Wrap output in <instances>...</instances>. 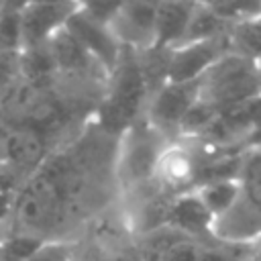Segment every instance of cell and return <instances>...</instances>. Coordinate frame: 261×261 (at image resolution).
Instances as JSON below:
<instances>
[{"instance_id":"13","label":"cell","mask_w":261,"mask_h":261,"mask_svg":"<svg viewBox=\"0 0 261 261\" xmlns=\"http://www.w3.org/2000/svg\"><path fill=\"white\" fill-rule=\"evenodd\" d=\"M228 47H230V53L259 61L261 59V14L232 24L228 29Z\"/></svg>"},{"instance_id":"2","label":"cell","mask_w":261,"mask_h":261,"mask_svg":"<svg viewBox=\"0 0 261 261\" xmlns=\"http://www.w3.org/2000/svg\"><path fill=\"white\" fill-rule=\"evenodd\" d=\"M169 141L157 133L145 116L118 135L114 151V184L128 194L153 181L161 151Z\"/></svg>"},{"instance_id":"11","label":"cell","mask_w":261,"mask_h":261,"mask_svg":"<svg viewBox=\"0 0 261 261\" xmlns=\"http://www.w3.org/2000/svg\"><path fill=\"white\" fill-rule=\"evenodd\" d=\"M196 2H157L155 16V49L171 51L186 35Z\"/></svg>"},{"instance_id":"10","label":"cell","mask_w":261,"mask_h":261,"mask_svg":"<svg viewBox=\"0 0 261 261\" xmlns=\"http://www.w3.org/2000/svg\"><path fill=\"white\" fill-rule=\"evenodd\" d=\"M167 226L177 230L179 234L188 237V239H202V237H210V228H212V216L208 214V210L202 206V202L198 200V196L192 192L179 194L173 198L171 208H169V218H167Z\"/></svg>"},{"instance_id":"3","label":"cell","mask_w":261,"mask_h":261,"mask_svg":"<svg viewBox=\"0 0 261 261\" xmlns=\"http://www.w3.org/2000/svg\"><path fill=\"white\" fill-rule=\"evenodd\" d=\"M200 98L216 110H226L237 104L261 98L257 63L237 53L222 55L200 80Z\"/></svg>"},{"instance_id":"1","label":"cell","mask_w":261,"mask_h":261,"mask_svg":"<svg viewBox=\"0 0 261 261\" xmlns=\"http://www.w3.org/2000/svg\"><path fill=\"white\" fill-rule=\"evenodd\" d=\"M241 194L230 212L216 218L210 237L226 245L261 243V143L251 147L239 171Z\"/></svg>"},{"instance_id":"17","label":"cell","mask_w":261,"mask_h":261,"mask_svg":"<svg viewBox=\"0 0 261 261\" xmlns=\"http://www.w3.org/2000/svg\"><path fill=\"white\" fill-rule=\"evenodd\" d=\"M0 8H2V6H0Z\"/></svg>"},{"instance_id":"8","label":"cell","mask_w":261,"mask_h":261,"mask_svg":"<svg viewBox=\"0 0 261 261\" xmlns=\"http://www.w3.org/2000/svg\"><path fill=\"white\" fill-rule=\"evenodd\" d=\"M80 6L77 2H33L20 6V49L47 45L53 35L67 27Z\"/></svg>"},{"instance_id":"16","label":"cell","mask_w":261,"mask_h":261,"mask_svg":"<svg viewBox=\"0 0 261 261\" xmlns=\"http://www.w3.org/2000/svg\"><path fill=\"white\" fill-rule=\"evenodd\" d=\"M257 63V73H259V84H261V59L259 61H255Z\"/></svg>"},{"instance_id":"7","label":"cell","mask_w":261,"mask_h":261,"mask_svg":"<svg viewBox=\"0 0 261 261\" xmlns=\"http://www.w3.org/2000/svg\"><path fill=\"white\" fill-rule=\"evenodd\" d=\"M155 16L157 2L116 4L108 18V29L122 49L145 53L155 49Z\"/></svg>"},{"instance_id":"12","label":"cell","mask_w":261,"mask_h":261,"mask_svg":"<svg viewBox=\"0 0 261 261\" xmlns=\"http://www.w3.org/2000/svg\"><path fill=\"white\" fill-rule=\"evenodd\" d=\"M194 194L202 202V206L212 216V222L226 212L232 210V206L239 200L241 184L239 177H226V179H208L194 188Z\"/></svg>"},{"instance_id":"15","label":"cell","mask_w":261,"mask_h":261,"mask_svg":"<svg viewBox=\"0 0 261 261\" xmlns=\"http://www.w3.org/2000/svg\"><path fill=\"white\" fill-rule=\"evenodd\" d=\"M6 167V157H4V145H2V135H0V171Z\"/></svg>"},{"instance_id":"5","label":"cell","mask_w":261,"mask_h":261,"mask_svg":"<svg viewBox=\"0 0 261 261\" xmlns=\"http://www.w3.org/2000/svg\"><path fill=\"white\" fill-rule=\"evenodd\" d=\"M198 96H200L198 82H186V84L165 82L149 98L143 116L167 141H175L179 124L188 114V110L198 100Z\"/></svg>"},{"instance_id":"6","label":"cell","mask_w":261,"mask_h":261,"mask_svg":"<svg viewBox=\"0 0 261 261\" xmlns=\"http://www.w3.org/2000/svg\"><path fill=\"white\" fill-rule=\"evenodd\" d=\"M202 157L192 141H169L159 155L153 181L171 196L192 192L198 186Z\"/></svg>"},{"instance_id":"4","label":"cell","mask_w":261,"mask_h":261,"mask_svg":"<svg viewBox=\"0 0 261 261\" xmlns=\"http://www.w3.org/2000/svg\"><path fill=\"white\" fill-rule=\"evenodd\" d=\"M114 6L112 4H106V6L82 4L80 10L69 18L65 27L106 75L114 71L122 55V47L118 45V41L108 29V18Z\"/></svg>"},{"instance_id":"14","label":"cell","mask_w":261,"mask_h":261,"mask_svg":"<svg viewBox=\"0 0 261 261\" xmlns=\"http://www.w3.org/2000/svg\"><path fill=\"white\" fill-rule=\"evenodd\" d=\"M24 261H73V259H71V249L63 241H45Z\"/></svg>"},{"instance_id":"9","label":"cell","mask_w":261,"mask_h":261,"mask_svg":"<svg viewBox=\"0 0 261 261\" xmlns=\"http://www.w3.org/2000/svg\"><path fill=\"white\" fill-rule=\"evenodd\" d=\"M230 51L228 47V33L198 41L179 45L169 51L167 55V75L165 82L173 84H186V82H198L222 55Z\"/></svg>"}]
</instances>
